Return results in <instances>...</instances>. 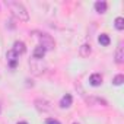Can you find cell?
<instances>
[{"label":"cell","instance_id":"1","mask_svg":"<svg viewBox=\"0 0 124 124\" xmlns=\"http://www.w3.org/2000/svg\"><path fill=\"white\" fill-rule=\"evenodd\" d=\"M6 6L10 9V12L13 13V16H15V18H18L19 21H23V22H26V21L29 19L28 10H26V8H25L22 3H19V2H10V0H6Z\"/></svg>","mask_w":124,"mask_h":124},{"label":"cell","instance_id":"2","mask_svg":"<svg viewBox=\"0 0 124 124\" xmlns=\"http://www.w3.org/2000/svg\"><path fill=\"white\" fill-rule=\"evenodd\" d=\"M35 34V37L39 39V45H42L45 50H50V48H54V45H55V42H54V39L48 35V34H44V32H34Z\"/></svg>","mask_w":124,"mask_h":124},{"label":"cell","instance_id":"3","mask_svg":"<svg viewBox=\"0 0 124 124\" xmlns=\"http://www.w3.org/2000/svg\"><path fill=\"white\" fill-rule=\"evenodd\" d=\"M18 54L13 51V50H10V51H8V54H6V58H8V61H9V66L10 67H16V63H18Z\"/></svg>","mask_w":124,"mask_h":124},{"label":"cell","instance_id":"4","mask_svg":"<svg viewBox=\"0 0 124 124\" xmlns=\"http://www.w3.org/2000/svg\"><path fill=\"white\" fill-rule=\"evenodd\" d=\"M72 102H73L72 95H70V93H66L63 98H61V101H60V107H61V108H69V107L72 105Z\"/></svg>","mask_w":124,"mask_h":124},{"label":"cell","instance_id":"5","mask_svg":"<svg viewBox=\"0 0 124 124\" xmlns=\"http://www.w3.org/2000/svg\"><path fill=\"white\" fill-rule=\"evenodd\" d=\"M45 53H47V50L42 47V45H38V47H35V50H34V58H37V60H41V58H44V55H45Z\"/></svg>","mask_w":124,"mask_h":124},{"label":"cell","instance_id":"6","mask_svg":"<svg viewBox=\"0 0 124 124\" xmlns=\"http://www.w3.org/2000/svg\"><path fill=\"white\" fill-rule=\"evenodd\" d=\"M89 83H91L92 86H99V85L102 83V76H101L99 73H93V75H91V78H89Z\"/></svg>","mask_w":124,"mask_h":124},{"label":"cell","instance_id":"7","mask_svg":"<svg viewBox=\"0 0 124 124\" xmlns=\"http://www.w3.org/2000/svg\"><path fill=\"white\" fill-rule=\"evenodd\" d=\"M13 51L19 55V54H23L25 51H26V47H25V44L22 42V41H16L15 44H13Z\"/></svg>","mask_w":124,"mask_h":124},{"label":"cell","instance_id":"8","mask_svg":"<svg viewBox=\"0 0 124 124\" xmlns=\"http://www.w3.org/2000/svg\"><path fill=\"white\" fill-rule=\"evenodd\" d=\"M95 10L98 13H105L107 12V2H104V0H98V2H95Z\"/></svg>","mask_w":124,"mask_h":124},{"label":"cell","instance_id":"9","mask_svg":"<svg viewBox=\"0 0 124 124\" xmlns=\"http://www.w3.org/2000/svg\"><path fill=\"white\" fill-rule=\"evenodd\" d=\"M115 61H117V63H120V64L124 61V48H123V44H120L118 48H117V53H115Z\"/></svg>","mask_w":124,"mask_h":124},{"label":"cell","instance_id":"10","mask_svg":"<svg viewBox=\"0 0 124 124\" xmlns=\"http://www.w3.org/2000/svg\"><path fill=\"white\" fill-rule=\"evenodd\" d=\"M79 53H80V55H82V57H89V54L92 53V48H91V44H83V45L80 47V50H79Z\"/></svg>","mask_w":124,"mask_h":124},{"label":"cell","instance_id":"11","mask_svg":"<svg viewBox=\"0 0 124 124\" xmlns=\"http://www.w3.org/2000/svg\"><path fill=\"white\" fill-rule=\"evenodd\" d=\"M98 41H99V44L104 45V47L109 45V42H111V39H109V37H108L107 34H101V35L98 37Z\"/></svg>","mask_w":124,"mask_h":124},{"label":"cell","instance_id":"12","mask_svg":"<svg viewBox=\"0 0 124 124\" xmlns=\"http://www.w3.org/2000/svg\"><path fill=\"white\" fill-rule=\"evenodd\" d=\"M114 23H115V28H117L118 31H123V29H124V18H121V16L115 18Z\"/></svg>","mask_w":124,"mask_h":124},{"label":"cell","instance_id":"13","mask_svg":"<svg viewBox=\"0 0 124 124\" xmlns=\"http://www.w3.org/2000/svg\"><path fill=\"white\" fill-rule=\"evenodd\" d=\"M123 82H124V76H123V75H117V76L112 79V83H114L115 86H120Z\"/></svg>","mask_w":124,"mask_h":124},{"label":"cell","instance_id":"14","mask_svg":"<svg viewBox=\"0 0 124 124\" xmlns=\"http://www.w3.org/2000/svg\"><path fill=\"white\" fill-rule=\"evenodd\" d=\"M45 124H60V121L55 120V118H47L45 120Z\"/></svg>","mask_w":124,"mask_h":124},{"label":"cell","instance_id":"15","mask_svg":"<svg viewBox=\"0 0 124 124\" xmlns=\"http://www.w3.org/2000/svg\"><path fill=\"white\" fill-rule=\"evenodd\" d=\"M18 124H28V123H26V121H19Z\"/></svg>","mask_w":124,"mask_h":124},{"label":"cell","instance_id":"16","mask_svg":"<svg viewBox=\"0 0 124 124\" xmlns=\"http://www.w3.org/2000/svg\"><path fill=\"white\" fill-rule=\"evenodd\" d=\"M0 112H2V109H0Z\"/></svg>","mask_w":124,"mask_h":124},{"label":"cell","instance_id":"17","mask_svg":"<svg viewBox=\"0 0 124 124\" xmlns=\"http://www.w3.org/2000/svg\"><path fill=\"white\" fill-rule=\"evenodd\" d=\"M75 124H78V123H75Z\"/></svg>","mask_w":124,"mask_h":124}]
</instances>
